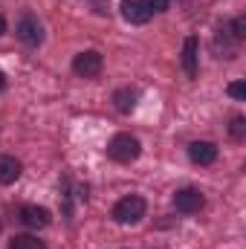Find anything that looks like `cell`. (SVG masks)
<instances>
[{"label":"cell","mask_w":246,"mask_h":249,"mask_svg":"<svg viewBox=\"0 0 246 249\" xmlns=\"http://www.w3.org/2000/svg\"><path fill=\"white\" fill-rule=\"evenodd\" d=\"M139 151H142V145H139V139L130 136V133H116V136L110 139V145H107V154H110V160H116V162H133V160L139 157Z\"/></svg>","instance_id":"obj_1"},{"label":"cell","mask_w":246,"mask_h":249,"mask_svg":"<svg viewBox=\"0 0 246 249\" xmlns=\"http://www.w3.org/2000/svg\"><path fill=\"white\" fill-rule=\"evenodd\" d=\"M113 217L119 223H139L145 217V200L139 194H127L113 206Z\"/></svg>","instance_id":"obj_2"},{"label":"cell","mask_w":246,"mask_h":249,"mask_svg":"<svg viewBox=\"0 0 246 249\" xmlns=\"http://www.w3.org/2000/svg\"><path fill=\"white\" fill-rule=\"evenodd\" d=\"M102 67H105V58H102V53H96V50H84V53H78L75 61H72V70H75L81 78H96V75L102 72Z\"/></svg>","instance_id":"obj_3"},{"label":"cell","mask_w":246,"mask_h":249,"mask_svg":"<svg viewBox=\"0 0 246 249\" xmlns=\"http://www.w3.org/2000/svg\"><path fill=\"white\" fill-rule=\"evenodd\" d=\"M15 32H18V38H20L26 47H38V44L44 41V29H41V23H38L35 15H23V18L18 20Z\"/></svg>","instance_id":"obj_4"},{"label":"cell","mask_w":246,"mask_h":249,"mask_svg":"<svg viewBox=\"0 0 246 249\" xmlns=\"http://www.w3.org/2000/svg\"><path fill=\"white\" fill-rule=\"evenodd\" d=\"M151 15L154 12L148 0H122V18L127 23H148Z\"/></svg>","instance_id":"obj_5"},{"label":"cell","mask_w":246,"mask_h":249,"mask_svg":"<svg viewBox=\"0 0 246 249\" xmlns=\"http://www.w3.org/2000/svg\"><path fill=\"white\" fill-rule=\"evenodd\" d=\"M203 194L197 191V188H180L177 194H174V206H177V212H183V214H194V212H200L203 209Z\"/></svg>","instance_id":"obj_6"},{"label":"cell","mask_w":246,"mask_h":249,"mask_svg":"<svg viewBox=\"0 0 246 249\" xmlns=\"http://www.w3.org/2000/svg\"><path fill=\"white\" fill-rule=\"evenodd\" d=\"M188 157L194 165H211L217 160V145L214 142H191L188 145Z\"/></svg>","instance_id":"obj_7"},{"label":"cell","mask_w":246,"mask_h":249,"mask_svg":"<svg viewBox=\"0 0 246 249\" xmlns=\"http://www.w3.org/2000/svg\"><path fill=\"white\" fill-rule=\"evenodd\" d=\"M20 220L29 229H44V226H50V212L44 206H23L20 209Z\"/></svg>","instance_id":"obj_8"},{"label":"cell","mask_w":246,"mask_h":249,"mask_svg":"<svg viewBox=\"0 0 246 249\" xmlns=\"http://www.w3.org/2000/svg\"><path fill=\"white\" fill-rule=\"evenodd\" d=\"M20 171H23L20 160H15V157H9V154H0V186L15 183V180L20 177Z\"/></svg>","instance_id":"obj_9"},{"label":"cell","mask_w":246,"mask_h":249,"mask_svg":"<svg viewBox=\"0 0 246 249\" xmlns=\"http://www.w3.org/2000/svg\"><path fill=\"white\" fill-rule=\"evenodd\" d=\"M183 67H185V75H188V78L197 75V38H185V44H183Z\"/></svg>","instance_id":"obj_10"},{"label":"cell","mask_w":246,"mask_h":249,"mask_svg":"<svg viewBox=\"0 0 246 249\" xmlns=\"http://www.w3.org/2000/svg\"><path fill=\"white\" fill-rule=\"evenodd\" d=\"M136 99H139V93H136V90H130V87L116 90V96H113V102H116V107H119L122 113H130V110L136 107Z\"/></svg>","instance_id":"obj_11"},{"label":"cell","mask_w":246,"mask_h":249,"mask_svg":"<svg viewBox=\"0 0 246 249\" xmlns=\"http://www.w3.org/2000/svg\"><path fill=\"white\" fill-rule=\"evenodd\" d=\"M9 249H47V247H44V241H38L32 235H15Z\"/></svg>","instance_id":"obj_12"},{"label":"cell","mask_w":246,"mask_h":249,"mask_svg":"<svg viewBox=\"0 0 246 249\" xmlns=\"http://www.w3.org/2000/svg\"><path fill=\"white\" fill-rule=\"evenodd\" d=\"M229 130H232V136H235V139H244V136H246V119H244V116H235Z\"/></svg>","instance_id":"obj_13"},{"label":"cell","mask_w":246,"mask_h":249,"mask_svg":"<svg viewBox=\"0 0 246 249\" xmlns=\"http://www.w3.org/2000/svg\"><path fill=\"white\" fill-rule=\"evenodd\" d=\"M232 35H235V41H244L246 38V18H235V23H232Z\"/></svg>","instance_id":"obj_14"},{"label":"cell","mask_w":246,"mask_h":249,"mask_svg":"<svg viewBox=\"0 0 246 249\" xmlns=\"http://www.w3.org/2000/svg\"><path fill=\"white\" fill-rule=\"evenodd\" d=\"M229 96L232 99H246V84L244 81H232L229 84Z\"/></svg>","instance_id":"obj_15"},{"label":"cell","mask_w":246,"mask_h":249,"mask_svg":"<svg viewBox=\"0 0 246 249\" xmlns=\"http://www.w3.org/2000/svg\"><path fill=\"white\" fill-rule=\"evenodd\" d=\"M151 3V12H165L168 9V0H148Z\"/></svg>","instance_id":"obj_16"},{"label":"cell","mask_w":246,"mask_h":249,"mask_svg":"<svg viewBox=\"0 0 246 249\" xmlns=\"http://www.w3.org/2000/svg\"><path fill=\"white\" fill-rule=\"evenodd\" d=\"M6 32V20H3V15H0V35Z\"/></svg>","instance_id":"obj_17"},{"label":"cell","mask_w":246,"mask_h":249,"mask_svg":"<svg viewBox=\"0 0 246 249\" xmlns=\"http://www.w3.org/2000/svg\"><path fill=\"white\" fill-rule=\"evenodd\" d=\"M3 87H6V75L0 72V90H3Z\"/></svg>","instance_id":"obj_18"},{"label":"cell","mask_w":246,"mask_h":249,"mask_svg":"<svg viewBox=\"0 0 246 249\" xmlns=\"http://www.w3.org/2000/svg\"><path fill=\"white\" fill-rule=\"evenodd\" d=\"M0 229H3V223H0Z\"/></svg>","instance_id":"obj_19"}]
</instances>
